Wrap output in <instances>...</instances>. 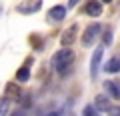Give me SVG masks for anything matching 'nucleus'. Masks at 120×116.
I'll return each instance as SVG.
<instances>
[{"instance_id": "nucleus-3", "label": "nucleus", "mask_w": 120, "mask_h": 116, "mask_svg": "<svg viewBox=\"0 0 120 116\" xmlns=\"http://www.w3.org/2000/svg\"><path fill=\"white\" fill-rule=\"evenodd\" d=\"M102 54H104V48H96L94 54H92V60H90V78L96 80V74L100 70V62H102Z\"/></svg>"}, {"instance_id": "nucleus-16", "label": "nucleus", "mask_w": 120, "mask_h": 116, "mask_svg": "<svg viewBox=\"0 0 120 116\" xmlns=\"http://www.w3.org/2000/svg\"><path fill=\"white\" fill-rule=\"evenodd\" d=\"M10 116H26V112L24 110H16V112H12Z\"/></svg>"}, {"instance_id": "nucleus-8", "label": "nucleus", "mask_w": 120, "mask_h": 116, "mask_svg": "<svg viewBox=\"0 0 120 116\" xmlns=\"http://www.w3.org/2000/svg\"><path fill=\"white\" fill-rule=\"evenodd\" d=\"M48 16H50L52 18V20H62V18H64L66 16V8H64V6H52V8L50 10H48Z\"/></svg>"}, {"instance_id": "nucleus-19", "label": "nucleus", "mask_w": 120, "mask_h": 116, "mask_svg": "<svg viewBox=\"0 0 120 116\" xmlns=\"http://www.w3.org/2000/svg\"><path fill=\"white\" fill-rule=\"evenodd\" d=\"M100 2H112V0H100Z\"/></svg>"}, {"instance_id": "nucleus-9", "label": "nucleus", "mask_w": 120, "mask_h": 116, "mask_svg": "<svg viewBox=\"0 0 120 116\" xmlns=\"http://www.w3.org/2000/svg\"><path fill=\"white\" fill-rule=\"evenodd\" d=\"M4 94H6V98H18L20 96V88L16 86V82H8L6 84V90H4Z\"/></svg>"}, {"instance_id": "nucleus-10", "label": "nucleus", "mask_w": 120, "mask_h": 116, "mask_svg": "<svg viewBox=\"0 0 120 116\" xmlns=\"http://www.w3.org/2000/svg\"><path fill=\"white\" fill-rule=\"evenodd\" d=\"M104 68H106V72H110V74L120 72V58H110V60H108V64L104 66Z\"/></svg>"}, {"instance_id": "nucleus-2", "label": "nucleus", "mask_w": 120, "mask_h": 116, "mask_svg": "<svg viewBox=\"0 0 120 116\" xmlns=\"http://www.w3.org/2000/svg\"><path fill=\"white\" fill-rule=\"evenodd\" d=\"M100 30H102V26H100L98 22H92V24L86 28L84 36H82V42H84L86 46H90V44H92V42H94V40L100 36Z\"/></svg>"}, {"instance_id": "nucleus-18", "label": "nucleus", "mask_w": 120, "mask_h": 116, "mask_svg": "<svg viewBox=\"0 0 120 116\" xmlns=\"http://www.w3.org/2000/svg\"><path fill=\"white\" fill-rule=\"evenodd\" d=\"M48 116H62V114H60V112H50Z\"/></svg>"}, {"instance_id": "nucleus-5", "label": "nucleus", "mask_w": 120, "mask_h": 116, "mask_svg": "<svg viewBox=\"0 0 120 116\" xmlns=\"http://www.w3.org/2000/svg\"><path fill=\"white\" fill-rule=\"evenodd\" d=\"M104 90L114 100H120V80H106L104 82Z\"/></svg>"}, {"instance_id": "nucleus-1", "label": "nucleus", "mask_w": 120, "mask_h": 116, "mask_svg": "<svg viewBox=\"0 0 120 116\" xmlns=\"http://www.w3.org/2000/svg\"><path fill=\"white\" fill-rule=\"evenodd\" d=\"M74 62V52L70 48H62L60 52H56L54 58H52V66L58 70V74H66L70 68H72Z\"/></svg>"}, {"instance_id": "nucleus-15", "label": "nucleus", "mask_w": 120, "mask_h": 116, "mask_svg": "<svg viewBox=\"0 0 120 116\" xmlns=\"http://www.w3.org/2000/svg\"><path fill=\"white\" fill-rule=\"evenodd\" d=\"M108 116H120V106H110L108 108Z\"/></svg>"}, {"instance_id": "nucleus-11", "label": "nucleus", "mask_w": 120, "mask_h": 116, "mask_svg": "<svg viewBox=\"0 0 120 116\" xmlns=\"http://www.w3.org/2000/svg\"><path fill=\"white\" fill-rule=\"evenodd\" d=\"M28 78H30V70H28V66H22V68L16 72V80H18V82H26Z\"/></svg>"}, {"instance_id": "nucleus-12", "label": "nucleus", "mask_w": 120, "mask_h": 116, "mask_svg": "<svg viewBox=\"0 0 120 116\" xmlns=\"http://www.w3.org/2000/svg\"><path fill=\"white\" fill-rule=\"evenodd\" d=\"M10 110V100L8 98H2L0 100V116H6Z\"/></svg>"}, {"instance_id": "nucleus-6", "label": "nucleus", "mask_w": 120, "mask_h": 116, "mask_svg": "<svg viewBox=\"0 0 120 116\" xmlns=\"http://www.w3.org/2000/svg\"><path fill=\"white\" fill-rule=\"evenodd\" d=\"M92 106L96 108V112H108V108H110L112 104H110V100H108V96H96V100H94Z\"/></svg>"}, {"instance_id": "nucleus-20", "label": "nucleus", "mask_w": 120, "mask_h": 116, "mask_svg": "<svg viewBox=\"0 0 120 116\" xmlns=\"http://www.w3.org/2000/svg\"><path fill=\"white\" fill-rule=\"evenodd\" d=\"M70 116H74V114H70Z\"/></svg>"}, {"instance_id": "nucleus-4", "label": "nucleus", "mask_w": 120, "mask_h": 116, "mask_svg": "<svg viewBox=\"0 0 120 116\" xmlns=\"http://www.w3.org/2000/svg\"><path fill=\"white\" fill-rule=\"evenodd\" d=\"M76 30H78V26L72 24L68 28V30L62 34V38H60V44H62V48H70L74 44V40H76Z\"/></svg>"}, {"instance_id": "nucleus-17", "label": "nucleus", "mask_w": 120, "mask_h": 116, "mask_svg": "<svg viewBox=\"0 0 120 116\" xmlns=\"http://www.w3.org/2000/svg\"><path fill=\"white\" fill-rule=\"evenodd\" d=\"M78 4V0H68V6H70V8H72V6H76Z\"/></svg>"}, {"instance_id": "nucleus-13", "label": "nucleus", "mask_w": 120, "mask_h": 116, "mask_svg": "<svg viewBox=\"0 0 120 116\" xmlns=\"http://www.w3.org/2000/svg\"><path fill=\"white\" fill-rule=\"evenodd\" d=\"M82 116H98V112H96V108L92 106V104H88V106H84V112H82Z\"/></svg>"}, {"instance_id": "nucleus-7", "label": "nucleus", "mask_w": 120, "mask_h": 116, "mask_svg": "<svg viewBox=\"0 0 120 116\" xmlns=\"http://www.w3.org/2000/svg\"><path fill=\"white\" fill-rule=\"evenodd\" d=\"M84 10H86L88 16H100V14H102V4H100L98 0H90Z\"/></svg>"}, {"instance_id": "nucleus-14", "label": "nucleus", "mask_w": 120, "mask_h": 116, "mask_svg": "<svg viewBox=\"0 0 120 116\" xmlns=\"http://www.w3.org/2000/svg\"><path fill=\"white\" fill-rule=\"evenodd\" d=\"M112 44V30H106L104 32V46H110Z\"/></svg>"}]
</instances>
